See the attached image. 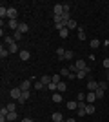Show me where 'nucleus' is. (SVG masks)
I'll use <instances>...</instances> for the list:
<instances>
[{"label":"nucleus","instance_id":"1","mask_svg":"<svg viewBox=\"0 0 109 122\" xmlns=\"http://www.w3.org/2000/svg\"><path fill=\"white\" fill-rule=\"evenodd\" d=\"M9 95H11V98H13V100H18V98H20V95H22V89H20V87H13V89L9 91Z\"/></svg>","mask_w":109,"mask_h":122},{"label":"nucleus","instance_id":"2","mask_svg":"<svg viewBox=\"0 0 109 122\" xmlns=\"http://www.w3.org/2000/svg\"><path fill=\"white\" fill-rule=\"evenodd\" d=\"M87 89L89 91H96V89H98V82L93 80V78H89L87 80Z\"/></svg>","mask_w":109,"mask_h":122},{"label":"nucleus","instance_id":"3","mask_svg":"<svg viewBox=\"0 0 109 122\" xmlns=\"http://www.w3.org/2000/svg\"><path fill=\"white\" fill-rule=\"evenodd\" d=\"M16 15H18V13H16L15 7H7V18H9V20H16Z\"/></svg>","mask_w":109,"mask_h":122},{"label":"nucleus","instance_id":"4","mask_svg":"<svg viewBox=\"0 0 109 122\" xmlns=\"http://www.w3.org/2000/svg\"><path fill=\"white\" fill-rule=\"evenodd\" d=\"M75 66H76V71H84V69L87 67V64H85V60H82V58H78Z\"/></svg>","mask_w":109,"mask_h":122},{"label":"nucleus","instance_id":"5","mask_svg":"<svg viewBox=\"0 0 109 122\" xmlns=\"http://www.w3.org/2000/svg\"><path fill=\"white\" fill-rule=\"evenodd\" d=\"M53 11H55V16H62V13H64V5H62V4H55Z\"/></svg>","mask_w":109,"mask_h":122},{"label":"nucleus","instance_id":"6","mask_svg":"<svg viewBox=\"0 0 109 122\" xmlns=\"http://www.w3.org/2000/svg\"><path fill=\"white\" fill-rule=\"evenodd\" d=\"M29 95H31V91H22L20 98H18V104H24V102L29 100Z\"/></svg>","mask_w":109,"mask_h":122},{"label":"nucleus","instance_id":"7","mask_svg":"<svg viewBox=\"0 0 109 122\" xmlns=\"http://www.w3.org/2000/svg\"><path fill=\"white\" fill-rule=\"evenodd\" d=\"M18 87H20L22 91H31V80H24Z\"/></svg>","mask_w":109,"mask_h":122},{"label":"nucleus","instance_id":"8","mask_svg":"<svg viewBox=\"0 0 109 122\" xmlns=\"http://www.w3.org/2000/svg\"><path fill=\"white\" fill-rule=\"evenodd\" d=\"M18 56H20V60H29V56H31V53H29L27 49H20Z\"/></svg>","mask_w":109,"mask_h":122},{"label":"nucleus","instance_id":"9","mask_svg":"<svg viewBox=\"0 0 109 122\" xmlns=\"http://www.w3.org/2000/svg\"><path fill=\"white\" fill-rule=\"evenodd\" d=\"M95 100H96V95H95V91H89L87 95H85V102H87V104H93Z\"/></svg>","mask_w":109,"mask_h":122},{"label":"nucleus","instance_id":"10","mask_svg":"<svg viewBox=\"0 0 109 122\" xmlns=\"http://www.w3.org/2000/svg\"><path fill=\"white\" fill-rule=\"evenodd\" d=\"M40 82H42V84H44V86L47 87V86H49V84H51L53 80H51V76H49V75H44V76H40Z\"/></svg>","mask_w":109,"mask_h":122},{"label":"nucleus","instance_id":"11","mask_svg":"<svg viewBox=\"0 0 109 122\" xmlns=\"http://www.w3.org/2000/svg\"><path fill=\"white\" fill-rule=\"evenodd\" d=\"M16 31H20L22 35H24V33H27V31H29V25L26 24V22H20V25H18V29Z\"/></svg>","mask_w":109,"mask_h":122},{"label":"nucleus","instance_id":"12","mask_svg":"<svg viewBox=\"0 0 109 122\" xmlns=\"http://www.w3.org/2000/svg\"><path fill=\"white\" fill-rule=\"evenodd\" d=\"M51 118H53V122H62L64 120V117H62V113H58V111H55L51 115Z\"/></svg>","mask_w":109,"mask_h":122},{"label":"nucleus","instance_id":"13","mask_svg":"<svg viewBox=\"0 0 109 122\" xmlns=\"http://www.w3.org/2000/svg\"><path fill=\"white\" fill-rule=\"evenodd\" d=\"M66 89H67V84H66V82H58L57 84V91L58 93H64Z\"/></svg>","mask_w":109,"mask_h":122},{"label":"nucleus","instance_id":"14","mask_svg":"<svg viewBox=\"0 0 109 122\" xmlns=\"http://www.w3.org/2000/svg\"><path fill=\"white\" fill-rule=\"evenodd\" d=\"M95 95H96V100H102V98L105 97V89H96V91H95Z\"/></svg>","mask_w":109,"mask_h":122},{"label":"nucleus","instance_id":"15","mask_svg":"<svg viewBox=\"0 0 109 122\" xmlns=\"http://www.w3.org/2000/svg\"><path fill=\"white\" fill-rule=\"evenodd\" d=\"M7 25H9V27H11V29H18V25H20V22H18V20H7Z\"/></svg>","mask_w":109,"mask_h":122},{"label":"nucleus","instance_id":"16","mask_svg":"<svg viewBox=\"0 0 109 122\" xmlns=\"http://www.w3.org/2000/svg\"><path fill=\"white\" fill-rule=\"evenodd\" d=\"M13 42H16V40H15V36H9V35H5V36H4V44H5V46H11Z\"/></svg>","mask_w":109,"mask_h":122},{"label":"nucleus","instance_id":"17","mask_svg":"<svg viewBox=\"0 0 109 122\" xmlns=\"http://www.w3.org/2000/svg\"><path fill=\"white\" fill-rule=\"evenodd\" d=\"M7 49H9V53H20V51H18V44H16V42H13L11 46H7Z\"/></svg>","mask_w":109,"mask_h":122},{"label":"nucleus","instance_id":"18","mask_svg":"<svg viewBox=\"0 0 109 122\" xmlns=\"http://www.w3.org/2000/svg\"><path fill=\"white\" fill-rule=\"evenodd\" d=\"M51 100L53 102H57V104H58V102H62V93H53V97H51Z\"/></svg>","mask_w":109,"mask_h":122},{"label":"nucleus","instance_id":"19","mask_svg":"<svg viewBox=\"0 0 109 122\" xmlns=\"http://www.w3.org/2000/svg\"><path fill=\"white\" fill-rule=\"evenodd\" d=\"M0 16H2V20L7 18V7H5L4 4H2V7H0Z\"/></svg>","mask_w":109,"mask_h":122},{"label":"nucleus","instance_id":"20","mask_svg":"<svg viewBox=\"0 0 109 122\" xmlns=\"http://www.w3.org/2000/svg\"><path fill=\"white\" fill-rule=\"evenodd\" d=\"M7 55H9V49H7V47H4V44H2V47H0V56H2V58H5Z\"/></svg>","mask_w":109,"mask_h":122},{"label":"nucleus","instance_id":"21","mask_svg":"<svg viewBox=\"0 0 109 122\" xmlns=\"http://www.w3.org/2000/svg\"><path fill=\"white\" fill-rule=\"evenodd\" d=\"M95 109H96V107H95L93 104H87V106H85V113H87V115H93Z\"/></svg>","mask_w":109,"mask_h":122},{"label":"nucleus","instance_id":"22","mask_svg":"<svg viewBox=\"0 0 109 122\" xmlns=\"http://www.w3.org/2000/svg\"><path fill=\"white\" fill-rule=\"evenodd\" d=\"M67 109H78V102L69 100V102H67Z\"/></svg>","mask_w":109,"mask_h":122},{"label":"nucleus","instance_id":"23","mask_svg":"<svg viewBox=\"0 0 109 122\" xmlns=\"http://www.w3.org/2000/svg\"><path fill=\"white\" fill-rule=\"evenodd\" d=\"M57 55H58V58H60V60H64V55H66V49H64V47H58V49H57Z\"/></svg>","mask_w":109,"mask_h":122},{"label":"nucleus","instance_id":"24","mask_svg":"<svg viewBox=\"0 0 109 122\" xmlns=\"http://www.w3.org/2000/svg\"><path fill=\"white\" fill-rule=\"evenodd\" d=\"M58 33H60V36H62V38H67V36H69V29H67V27H64V29H60Z\"/></svg>","mask_w":109,"mask_h":122},{"label":"nucleus","instance_id":"25","mask_svg":"<svg viewBox=\"0 0 109 122\" xmlns=\"http://www.w3.org/2000/svg\"><path fill=\"white\" fill-rule=\"evenodd\" d=\"M51 80L55 82V84H58V82H62V76H60V73H57V75H51Z\"/></svg>","mask_w":109,"mask_h":122},{"label":"nucleus","instance_id":"26","mask_svg":"<svg viewBox=\"0 0 109 122\" xmlns=\"http://www.w3.org/2000/svg\"><path fill=\"white\" fill-rule=\"evenodd\" d=\"M78 40H85V31L82 27H78Z\"/></svg>","mask_w":109,"mask_h":122},{"label":"nucleus","instance_id":"27","mask_svg":"<svg viewBox=\"0 0 109 122\" xmlns=\"http://www.w3.org/2000/svg\"><path fill=\"white\" fill-rule=\"evenodd\" d=\"M15 120H16V113L9 111V115H7V122H15Z\"/></svg>","mask_w":109,"mask_h":122},{"label":"nucleus","instance_id":"28","mask_svg":"<svg viewBox=\"0 0 109 122\" xmlns=\"http://www.w3.org/2000/svg\"><path fill=\"white\" fill-rule=\"evenodd\" d=\"M73 58V51L71 49H66V55H64V60H71Z\"/></svg>","mask_w":109,"mask_h":122},{"label":"nucleus","instance_id":"29","mask_svg":"<svg viewBox=\"0 0 109 122\" xmlns=\"http://www.w3.org/2000/svg\"><path fill=\"white\" fill-rule=\"evenodd\" d=\"M76 102H85V93H76Z\"/></svg>","mask_w":109,"mask_h":122},{"label":"nucleus","instance_id":"30","mask_svg":"<svg viewBox=\"0 0 109 122\" xmlns=\"http://www.w3.org/2000/svg\"><path fill=\"white\" fill-rule=\"evenodd\" d=\"M71 71H69V67H62V71H60V76H69Z\"/></svg>","mask_w":109,"mask_h":122},{"label":"nucleus","instance_id":"31","mask_svg":"<svg viewBox=\"0 0 109 122\" xmlns=\"http://www.w3.org/2000/svg\"><path fill=\"white\" fill-rule=\"evenodd\" d=\"M44 87H46V86H44L40 80H36V82H35V89H36V91H40V89H44Z\"/></svg>","mask_w":109,"mask_h":122},{"label":"nucleus","instance_id":"32","mask_svg":"<svg viewBox=\"0 0 109 122\" xmlns=\"http://www.w3.org/2000/svg\"><path fill=\"white\" fill-rule=\"evenodd\" d=\"M62 20H66V22L71 20V15H69V11H64V13H62Z\"/></svg>","mask_w":109,"mask_h":122},{"label":"nucleus","instance_id":"33","mask_svg":"<svg viewBox=\"0 0 109 122\" xmlns=\"http://www.w3.org/2000/svg\"><path fill=\"white\" fill-rule=\"evenodd\" d=\"M67 29H76V20H69L67 22Z\"/></svg>","mask_w":109,"mask_h":122},{"label":"nucleus","instance_id":"34","mask_svg":"<svg viewBox=\"0 0 109 122\" xmlns=\"http://www.w3.org/2000/svg\"><path fill=\"white\" fill-rule=\"evenodd\" d=\"M98 46H100V40H98V38H93V40H91V47H93V49H96Z\"/></svg>","mask_w":109,"mask_h":122},{"label":"nucleus","instance_id":"35","mask_svg":"<svg viewBox=\"0 0 109 122\" xmlns=\"http://www.w3.org/2000/svg\"><path fill=\"white\" fill-rule=\"evenodd\" d=\"M76 115H78V117H84V115H87V113H85V107H78V109H76Z\"/></svg>","mask_w":109,"mask_h":122},{"label":"nucleus","instance_id":"36","mask_svg":"<svg viewBox=\"0 0 109 122\" xmlns=\"http://www.w3.org/2000/svg\"><path fill=\"white\" fill-rule=\"evenodd\" d=\"M7 115H9V109H7V107H2V109H0V117H7Z\"/></svg>","mask_w":109,"mask_h":122},{"label":"nucleus","instance_id":"37","mask_svg":"<svg viewBox=\"0 0 109 122\" xmlns=\"http://www.w3.org/2000/svg\"><path fill=\"white\" fill-rule=\"evenodd\" d=\"M47 89H49V91H55V93H57V84H55V82H51V84L47 86Z\"/></svg>","mask_w":109,"mask_h":122},{"label":"nucleus","instance_id":"38","mask_svg":"<svg viewBox=\"0 0 109 122\" xmlns=\"http://www.w3.org/2000/svg\"><path fill=\"white\" fill-rule=\"evenodd\" d=\"M107 86H109V82H98V87H100V89H107Z\"/></svg>","mask_w":109,"mask_h":122},{"label":"nucleus","instance_id":"39","mask_svg":"<svg viewBox=\"0 0 109 122\" xmlns=\"http://www.w3.org/2000/svg\"><path fill=\"white\" fill-rule=\"evenodd\" d=\"M13 36H15V40L18 42V40H20V38H22V36H24V35H22L20 31H15V35H13Z\"/></svg>","mask_w":109,"mask_h":122},{"label":"nucleus","instance_id":"40","mask_svg":"<svg viewBox=\"0 0 109 122\" xmlns=\"http://www.w3.org/2000/svg\"><path fill=\"white\" fill-rule=\"evenodd\" d=\"M5 107H7L9 111H15V109H16V106H15V104H13V102H11V104H7V106H5Z\"/></svg>","mask_w":109,"mask_h":122},{"label":"nucleus","instance_id":"41","mask_svg":"<svg viewBox=\"0 0 109 122\" xmlns=\"http://www.w3.org/2000/svg\"><path fill=\"white\" fill-rule=\"evenodd\" d=\"M104 67H105V69H109V58H104Z\"/></svg>","mask_w":109,"mask_h":122},{"label":"nucleus","instance_id":"42","mask_svg":"<svg viewBox=\"0 0 109 122\" xmlns=\"http://www.w3.org/2000/svg\"><path fill=\"white\" fill-rule=\"evenodd\" d=\"M62 5H64V11H69V9H71V5H69L67 2H66V4H62Z\"/></svg>","mask_w":109,"mask_h":122},{"label":"nucleus","instance_id":"43","mask_svg":"<svg viewBox=\"0 0 109 122\" xmlns=\"http://www.w3.org/2000/svg\"><path fill=\"white\" fill-rule=\"evenodd\" d=\"M22 122H33V120H31L29 117H26V118H22Z\"/></svg>","mask_w":109,"mask_h":122},{"label":"nucleus","instance_id":"44","mask_svg":"<svg viewBox=\"0 0 109 122\" xmlns=\"http://www.w3.org/2000/svg\"><path fill=\"white\" fill-rule=\"evenodd\" d=\"M66 122H76V120H75V118H67Z\"/></svg>","mask_w":109,"mask_h":122},{"label":"nucleus","instance_id":"45","mask_svg":"<svg viewBox=\"0 0 109 122\" xmlns=\"http://www.w3.org/2000/svg\"><path fill=\"white\" fill-rule=\"evenodd\" d=\"M107 82H109V73H107Z\"/></svg>","mask_w":109,"mask_h":122},{"label":"nucleus","instance_id":"46","mask_svg":"<svg viewBox=\"0 0 109 122\" xmlns=\"http://www.w3.org/2000/svg\"><path fill=\"white\" fill-rule=\"evenodd\" d=\"M62 122H66V120H62Z\"/></svg>","mask_w":109,"mask_h":122},{"label":"nucleus","instance_id":"47","mask_svg":"<svg viewBox=\"0 0 109 122\" xmlns=\"http://www.w3.org/2000/svg\"><path fill=\"white\" fill-rule=\"evenodd\" d=\"M33 122H35V120H33Z\"/></svg>","mask_w":109,"mask_h":122},{"label":"nucleus","instance_id":"48","mask_svg":"<svg viewBox=\"0 0 109 122\" xmlns=\"http://www.w3.org/2000/svg\"><path fill=\"white\" fill-rule=\"evenodd\" d=\"M107 20H109V18H107Z\"/></svg>","mask_w":109,"mask_h":122}]
</instances>
